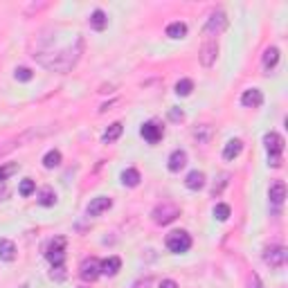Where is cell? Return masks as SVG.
I'll list each match as a JSON object with an SVG mask.
<instances>
[{
	"label": "cell",
	"mask_w": 288,
	"mask_h": 288,
	"mask_svg": "<svg viewBox=\"0 0 288 288\" xmlns=\"http://www.w3.org/2000/svg\"><path fill=\"white\" fill-rule=\"evenodd\" d=\"M167 248L173 252V255H183L191 248V236L185 232V230H176L167 236Z\"/></svg>",
	"instance_id": "obj_4"
},
{
	"label": "cell",
	"mask_w": 288,
	"mask_h": 288,
	"mask_svg": "<svg viewBox=\"0 0 288 288\" xmlns=\"http://www.w3.org/2000/svg\"><path fill=\"white\" fill-rule=\"evenodd\" d=\"M214 216H216L218 221H228V218H230V205H225V203H218V205L214 207Z\"/></svg>",
	"instance_id": "obj_28"
},
{
	"label": "cell",
	"mask_w": 288,
	"mask_h": 288,
	"mask_svg": "<svg viewBox=\"0 0 288 288\" xmlns=\"http://www.w3.org/2000/svg\"><path fill=\"white\" fill-rule=\"evenodd\" d=\"M79 54H81V38L75 43V48H65L63 52H56L52 54L50 59H38L41 63L48 68V70H54V72H68V70H72V68L77 65V61H79Z\"/></svg>",
	"instance_id": "obj_1"
},
{
	"label": "cell",
	"mask_w": 288,
	"mask_h": 288,
	"mask_svg": "<svg viewBox=\"0 0 288 288\" xmlns=\"http://www.w3.org/2000/svg\"><path fill=\"white\" fill-rule=\"evenodd\" d=\"M194 138L198 140L201 144H207L210 142V138H212V126H205V124H203V126L194 128Z\"/></svg>",
	"instance_id": "obj_26"
},
{
	"label": "cell",
	"mask_w": 288,
	"mask_h": 288,
	"mask_svg": "<svg viewBox=\"0 0 288 288\" xmlns=\"http://www.w3.org/2000/svg\"><path fill=\"white\" fill-rule=\"evenodd\" d=\"M32 77H34V72L30 68H16V79H18V81H30Z\"/></svg>",
	"instance_id": "obj_31"
},
{
	"label": "cell",
	"mask_w": 288,
	"mask_h": 288,
	"mask_svg": "<svg viewBox=\"0 0 288 288\" xmlns=\"http://www.w3.org/2000/svg\"><path fill=\"white\" fill-rule=\"evenodd\" d=\"M268 198H270V203H273V205H277V207L281 205V203H284V198H286V185L281 183V180H277V183L270 185Z\"/></svg>",
	"instance_id": "obj_13"
},
{
	"label": "cell",
	"mask_w": 288,
	"mask_h": 288,
	"mask_svg": "<svg viewBox=\"0 0 288 288\" xmlns=\"http://www.w3.org/2000/svg\"><path fill=\"white\" fill-rule=\"evenodd\" d=\"M225 25H228V18H225L223 11H214L210 18H207L203 34H205V36H210V34H214V36H216V34L221 32V30H225Z\"/></svg>",
	"instance_id": "obj_6"
},
{
	"label": "cell",
	"mask_w": 288,
	"mask_h": 288,
	"mask_svg": "<svg viewBox=\"0 0 288 288\" xmlns=\"http://www.w3.org/2000/svg\"><path fill=\"white\" fill-rule=\"evenodd\" d=\"M122 131H124V126H122L120 122L110 124V126H108V131L104 133V142H106V144H108V142H115V140L122 135Z\"/></svg>",
	"instance_id": "obj_25"
},
{
	"label": "cell",
	"mask_w": 288,
	"mask_h": 288,
	"mask_svg": "<svg viewBox=\"0 0 288 288\" xmlns=\"http://www.w3.org/2000/svg\"><path fill=\"white\" fill-rule=\"evenodd\" d=\"M79 275H81V279L83 281H95L99 277V261L95 257H90V259H83V263H81V268H79Z\"/></svg>",
	"instance_id": "obj_8"
},
{
	"label": "cell",
	"mask_w": 288,
	"mask_h": 288,
	"mask_svg": "<svg viewBox=\"0 0 288 288\" xmlns=\"http://www.w3.org/2000/svg\"><path fill=\"white\" fill-rule=\"evenodd\" d=\"M286 257H288V252H286V248H268L266 252H263V261L268 263V266H273V268H281L286 263Z\"/></svg>",
	"instance_id": "obj_7"
},
{
	"label": "cell",
	"mask_w": 288,
	"mask_h": 288,
	"mask_svg": "<svg viewBox=\"0 0 288 288\" xmlns=\"http://www.w3.org/2000/svg\"><path fill=\"white\" fill-rule=\"evenodd\" d=\"M120 268H122V259L120 257H108V259H104V261H99V273L108 275V277L117 275V270Z\"/></svg>",
	"instance_id": "obj_14"
},
{
	"label": "cell",
	"mask_w": 288,
	"mask_h": 288,
	"mask_svg": "<svg viewBox=\"0 0 288 288\" xmlns=\"http://www.w3.org/2000/svg\"><path fill=\"white\" fill-rule=\"evenodd\" d=\"M263 144H266V151H268V165L279 167L281 165V153H284V138H281L279 133H266Z\"/></svg>",
	"instance_id": "obj_3"
},
{
	"label": "cell",
	"mask_w": 288,
	"mask_h": 288,
	"mask_svg": "<svg viewBox=\"0 0 288 288\" xmlns=\"http://www.w3.org/2000/svg\"><path fill=\"white\" fill-rule=\"evenodd\" d=\"M122 183L126 185V187H138L140 185V171L138 169H126V171L122 173Z\"/></svg>",
	"instance_id": "obj_22"
},
{
	"label": "cell",
	"mask_w": 288,
	"mask_h": 288,
	"mask_svg": "<svg viewBox=\"0 0 288 288\" xmlns=\"http://www.w3.org/2000/svg\"><path fill=\"white\" fill-rule=\"evenodd\" d=\"M216 54H218V43L214 41V38H207L201 48V63L210 68L214 61H216Z\"/></svg>",
	"instance_id": "obj_9"
},
{
	"label": "cell",
	"mask_w": 288,
	"mask_h": 288,
	"mask_svg": "<svg viewBox=\"0 0 288 288\" xmlns=\"http://www.w3.org/2000/svg\"><path fill=\"white\" fill-rule=\"evenodd\" d=\"M241 104H243L246 108H257V106H261V104H263V95H261V90H257V88L246 90V93L241 95Z\"/></svg>",
	"instance_id": "obj_12"
},
{
	"label": "cell",
	"mask_w": 288,
	"mask_h": 288,
	"mask_svg": "<svg viewBox=\"0 0 288 288\" xmlns=\"http://www.w3.org/2000/svg\"><path fill=\"white\" fill-rule=\"evenodd\" d=\"M0 259L3 261H14L16 259V246L9 239H0Z\"/></svg>",
	"instance_id": "obj_18"
},
{
	"label": "cell",
	"mask_w": 288,
	"mask_h": 288,
	"mask_svg": "<svg viewBox=\"0 0 288 288\" xmlns=\"http://www.w3.org/2000/svg\"><path fill=\"white\" fill-rule=\"evenodd\" d=\"M261 63H263V70L270 72L275 65L279 63V50L277 48H268L266 52H263V61H261Z\"/></svg>",
	"instance_id": "obj_17"
},
{
	"label": "cell",
	"mask_w": 288,
	"mask_h": 288,
	"mask_svg": "<svg viewBox=\"0 0 288 288\" xmlns=\"http://www.w3.org/2000/svg\"><path fill=\"white\" fill-rule=\"evenodd\" d=\"M185 165H187V153L183 149H176L169 156V171H180Z\"/></svg>",
	"instance_id": "obj_15"
},
{
	"label": "cell",
	"mask_w": 288,
	"mask_h": 288,
	"mask_svg": "<svg viewBox=\"0 0 288 288\" xmlns=\"http://www.w3.org/2000/svg\"><path fill=\"white\" fill-rule=\"evenodd\" d=\"M169 117H171V120H183L185 113H183V110H178V108H173L171 113H169Z\"/></svg>",
	"instance_id": "obj_32"
},
{
	"label": "cell",
	"mask_w": 288,
	"mask_h": 288,
	"mask_svg": "<svg viewBox=\"0 0 288 288\" xmlns=\"http://www.w3.org/2000/svg\"><path fill=\"white\" fill-rule=\"evenodd\" d=\"M140 133H142V138H144L149 144H158V142L162 140V135H165V128L158 126L156 122H146Z\"/></svg>",
	"instance_id": "obj_10"
},
{
	"label": "cell",
	"mask_w": 288,
	"mask_h": 288,
	"mask_svg": "<svg viewBox=\"0 0 288 288\" xmlns=\"http://www.w3.org/2000/svg\"><path fill=\"white\" fill-rule=\"evenodd\" d=\"M252 288H261V279L257 275H252Z\"/></svg>",
	"instance_id": "obj_34"
},
{
	"label": "cell",
	"mask_w": 288,
	"mask_h": 288,
	"mask_svg": "<svg viewBox=\"0 0 288 288\" xmlns=\"http://www.w3.org/2000/svg\"><path fill=\"white\" fill-rule=\"evenodd\" d=\"M16 171H18V165H16V162L0 167V180H7V178L11 176V173H16Z\"/></svg>",
	"instance_id": "obj_30"
},
{
	"label": "cell",
	"mask_w": 288,
	"mask_h": 288,
	"mask_svg": "<svg viewBox=\"0 0 288 288\" xmlns=\"http://www.w3.org/2000/svg\"><path fill=\"white\" fill-rule=\"evenodd\" d=\"M56 203V194H54V189H50V187H45L41 194H38V205H43V207H52Z\"/></svg>",
	"instance_id": "obj_24"
},
{
	"label": "cell",
	"mask_w": 288,
	"mask_h": 288,
	"mask_svg": "<svg viewBox=\"0 0 288 288\" xmlns=\"http://www.w3.org/2000/svg\"><path fill=\"white\" fill-rule=\"evenodd\" d=\"M43 165H45V169H54V167H59V165H61V153H59L56 149L48 151V153L43 156Z\"/></svg>",
	"instance_id": "obj_23"
},
{
	"label": "cell",
	"mask_w": 288,
	"mask_h": 288,
	"mask_svg": "<svg viewBox=\"0 0 288 288\" xmlns=\"http://www.w3.org/2000/svg\"><path fill=\"white\" fill-rule=\"evenodd\" d=\"M185 185H187V189H191V191L203 189V185H205V173L203 171H189L187 178H185Z\"/></svg>",
	"instance_id": "obj_16"
},
{
	"label": "cell",
	"mask_w": 288,
	"mask_h": 288,
	"mask_svg": "<svg viewBox=\"0 0 288 288\" xmlns=\"http://www.w3.org/2000/svg\"><path fill=\"white\" fill-rule=\"evenodd\" d=\"M113 207V201L110 198H106V196H97V198H93L90 201V205H88V216H99L101 212H106V210H110Z\"/></svg>",
	"instance_id": "obj_11"
},
{
	"label": "cell",
	"mask_w": 288,
	"mask_h": 288,
	"mask_svg": "<svg viewBox=\"0 0 288 288\" xmlns=\"http://www.w3.org/2000/svg\"><path fill=\"white\" fill-rule=\"evenodd\" d=\"M45 257L52 263V268L56 270V279H63V259H65V236H56V239L50 241L48 250H45ZM52 270V273H54Z\"/></svg>",
	"instance_id": "obj_2"
},
{
	"label": "cell",
	"mask_w": 288,
	"mask_h": 288,
	"mask_svg": "<svg viewBox=\"0 0 288 288\" xmlns=\"http://www.w3.org/2000/svg\"><path fill=\"white\" fill-rule=\"evenodd\" d=\"M167 36L169 38H185V36H187V25H185L183 20L171 23V25L167 27Z\"/></svg>",
	"instance_id": "obj_21"
},
{
	"label": "cell",
	"mask_w": 288,
	"mask_h": 288,
	"mask_svg": "<svg viewBox=\"0 0 288 288\" xmlns=\"http://www.w3.org/2000/svg\"><path fill=\"white\" fill-rule=\"evenodd\" d=\"M34 189H36V185H34V180H32V178H25V180L20 183V187H18L20 196H25V198H27V196H32V194H34Z\"/></svg>",
	"instance_id": "obj_29"
},
{
	"label": "cell",
	"mask_w": 288,
	"mask_h": 288,
	"mask_svg": "<svg viewBox=\"0 0 288 288\" xmlns=\"http://www.w3.org/2000/svg\"><path fill=\"white\" fill-rule=\"evenodd\" d=\"M106 25H108L106 14L101 9H95L93 16H90V27H93V30H97V32H101V30H106Z\"/></svg>",
	"instance_id": "obj_20"
},
{
	"label": "cell",
	"mask_w": 288,
	"mask_h": 288,
	"mask_svg": "<svg viewBox=\"0 0 288 288\" xmlns=\"http://www.w3.org/2000/svg\"><path fill=\"white\" fill-rule=\"evenodd\" d=\"M191 90H194V81L191 79H180L176 83V95H180V97H187Z\"/></svg>",
	"instance_id": "obj_27"
},
{
	"label": "cell",
	"mask_w": 288,
	"mask_h": 288,
	"mask_svg": "<svg viewBox=\"0 0 288 288\" xmlns=\"http://www.w3.org/2000/svg\"><path fill=\"white\" fill-rule=\"evenodd\" d=\"M241 149H243V142H241V140H230L223 149V158L225 160H234V158L241 153Z\"/></svg>",
	"instance_id": "obj_19"
},
{
	"label": "cell",
	"mask_w": 288,
	"mask_h": 288,
	"mask_svg": "<svg viewBox=\"0 0 288 288\" xmlns=\"http://www.w3.org/2000/svg\"><path fill=\"white\" fill-rule=\"evenodd\" d=\"M178 214H180V210L176 205H171V203H162V205H158L153 210V221L158 225H167V223H171Z\"/></svg>",
	"instance_id": "obj_5"
},
{
	"label": "cell",
	"mask_w": 288,
	"mask_h": 288,
	"mask_svg": "<svg viewBox=\"0 0 288 288\" xmlns=\"http://www.w3.org/2000/svg\"><path fill=\"white\" fill-rule=\"evenodd\" d=\"M160 288H178V284H176L173 279H165V281L160 284Z\"/></svg>",
	"instance_id": "obj_33"
}]
</instances>
